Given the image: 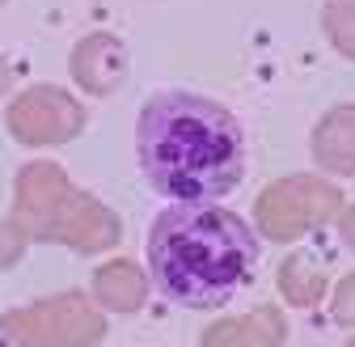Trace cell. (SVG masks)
<instances>
[{"instance_id": "6da1fadb", "label": "cell", "mask_w": 355, "mask_h": 347, "mask_svg": "<svg viewBox=\"0 0 355 347\" xmlns=\"http://www.w3.org/2000/svg\"><path fill=\"white\" fill-rule=\"evenodd\" d=\"M140 169L173 203H216L245 174L241 123L199 94H153L136 123Z\"/></svg>"}, {"instance_id": "7a4b0ae2", "label": "cell", "mask_w": 355, "mask_h": 347, "mask_svg": "<svg viewBox=\"0 0 355 347\" xmlns=\"http://www.w3.org/2000/svg\"><path fill=\"white\" fill-rule=\"evenodd\" d=\"M148 280L182 310H216L254 280L258 237L237 212L173 203L148 229Z\"/></svg>"}, {"instance_id": "3957f363", "label": "cell", "mask_w": 355, "mask_h": 347, "mask_svg": "<svg viewBox=\"0 0 355 347\" xmlns=\"http://www.w3.org/2000/svg\"><path fill=\"white\" fill-rule=\"evenodd\" d=\"M17 225L26 237L60 242L85 254L119 242V216L94 195L76 191L55 161H34L17 174Z\"/></svg>"}, {"instance_id": "277c9868", "label": "cell", "mask_w": 355, "mask_h": 347, "mask_svg": "<svg viewBox=\"0 0 355 347\" xmlns=\"http://www.w3.org/2000/svg\"><path fill=\"white\" fill-rule=\"evenodd\" d=\"M106 318L80 292H60L0 318V347H98Z\"/></svg>"}, {"instance_id": "5b68a950", "label": "cell", "mask_w": 355, "mask_h": 347, "mask_svg": "<svg viewBox=\"0 0 355 347\" xmlns=\"http://www.w3.org/2000/svg\"><path fill=\"white\" fill-rule=\"evenodd\" d=\"M343 203L347 199L330 178H322V174H292V178H279L258 195L254 221L266 242L288 246V242L304 237L309 229L330 225Z\"/></svg>"}, {"instance_id": "8992f818", "label": "cell", "mask_w": 355, "mask_h": 347, "mask_svg": "<svg viewBox=\"0 0 355 347\" xmlns=\"http://www.w3.org/2000/svg\"><path fill=\"white\" fill-rule=\"evenodd\" d=\"M5 123L21 144H68L85 127V106L55 85H34L9 106Z\"/></svg>"}, {"instance_id": "52a82bcc", "label": "cell", "mask_w": 355, "mask_h": 347, "mask_svg": "<svg viewBox=\"0 0 355 347\" xmlns=\"http://www.w3.org/2000/svg\"><path fill=\"white\" fill-rule=\"evenodd\" d=\"M68 68H72V81L85 94L106 98V94H114L123 85L127 51H123V42L114 34H89V38H80L72 47V64Z\"/></svg>"}, {"instance_id": "ba28073f", "label": "cell", "mask_w": 355, "mask_h": 347, "mask_svg": "<svg viewBox=\"0 0 355 347\" xmlns=\"http://www.w3.org/2000/svg\"><path fill=\"white\" fill-rule=\"evenodd\" d=\"M288 318L279 305H258L241 318H225L203 330V347H284Z\"/></svg>"}, {"instance_id": "9c48e42d", "label": "cell", "mask_w": 355, "mask_h": 347, "mask_svg": "<svg viewBox=\"0 0 355 347\" xmlns=\"http://www.w3.org/2000/svg\"><path fill=\"white\" fill-rule=\"evenodd\" d=\"M313 161L322 174L351 178L355 174V102L330 106L313 127Z\"/></svg>"}, {"instance_id": "30bf717a", "label": "cell", "mask_w": 355, "mask_h": 347, "mask_svg": "<svg viewBox=\"0 0 355 347\" xmlns=\"http://www.w3.org/2000/svg\"><path fill=\"white\" fill-rule=\"evenodd\" d=\"M275 284H279L284 301H288V305H296V310L322 305L326 292H330L326 267L318 263V254H309V250H292V254L284 258V263L275 267Z\"/></svg>"}, {"instance_id": "8fae6325", "label": "cell", "mask_w": 355, "mask_h": 347, "mask_svg": "<svg viewBox=\"0 0 355 347\" xmlns=\"http://www.w3.org/2000/svg\"><path fill=\"white\" fill-rule=\"evenodd\" d=\"M144 296H148V276L136 263L119 258V263L98 267V276H94V301L98 305H106L114 314H136L144 305Z\"/></svg>"}, {"instance_id": "7c38bea8", "label": "cell", "mask_w": 355, "mask_h": 347, "mask_svg": "<svg viewBox=\"0 0 355 347\" xmlns=\"http://www.w3.org/2000/svg\"><path fill=\"white\" fill-rule=\"evenodd\" d=\"M322 30L330 47L347 60H355V0H326L322 5Z\"/></svg>"}, {"instance_id": "4fadbf2b", "label": "cell", "mask_w": 355, "mask_h": 347, "mask_svg": "<svg viewBox=\"0 0 355 347\" xmlns=\"http://www.w3.org/2000/svg\"><path fill=\"white\" fill-rule=\"evenodd\" d=\"M330 318H334L338 326L355 330V271L334 284V292H330Z\"/></svg>"}, {"instance_id": "5bb4252c", "label": "cell", "mask_w": 355, "mask_h": 347, "mask_svg": "<svg viewBox=\"0 0 355 347\" xmlns=\"http://www.w3.org/2000/svg\"><path fill=\"white\" fill-rule=\"evenodd\" d=\"M26 229L21 225H13V221H0V267H13L17 258H21V250H26Z\"/></svg>"}, {"instance_id": "9a60e30c", "label": "cell", "mask_w": 355, "mask_h": 347, "mask_svg": "<svg viewBox=\"0 0 355 347\" xmlns=\"http://www.w3.org/2000/svg\"><path fill=\"white\" fill-rule=\"evenodd\" d=\"M334 225H338V237L347 250H355V203H343L338 216H334Z\"/></svg>"}, {"instance_id": "2e32d148", "label": "cell", "mask_w": 355, "mask_h": 347, "mask_svg": "<svg viewBox=\"0 0 355 347\" xmlns=\"http://www.w3.org/2000/svg\"><path fill=\"white\" fill-rule=\"evenodd\" d=\"M9 81H13V76H9V64H5V56H0V94L9 90Z\"/></svg>"}, {"instance_id": "e0dca14e", "label": "cell", "mask_w": 355, "mask_h": 347, "mask_svg": "<svg viewBox=\"0 0 355 347\" xmlns=\"http://www.w3.org/2000/svg\"><path fill=\"white\" fill-rule=\"evenodd\" d=\"M343 347H355V335H351V339H347V343H343Z\"/></svg>"}, {"instance_id": "ac0fdd59", "label": "cell", "mask_w": 355, "mask_h": 347, "mask_svg": "<svg viewBox=\"0 0 355 347\" xmlns=\"http://www.w3.org/2000/svg\"><path fill=\"white\" fill-rule=\"evenodd\" d=\"M0 5H5V0H0Z\"/></svg>"}]
</instances>
